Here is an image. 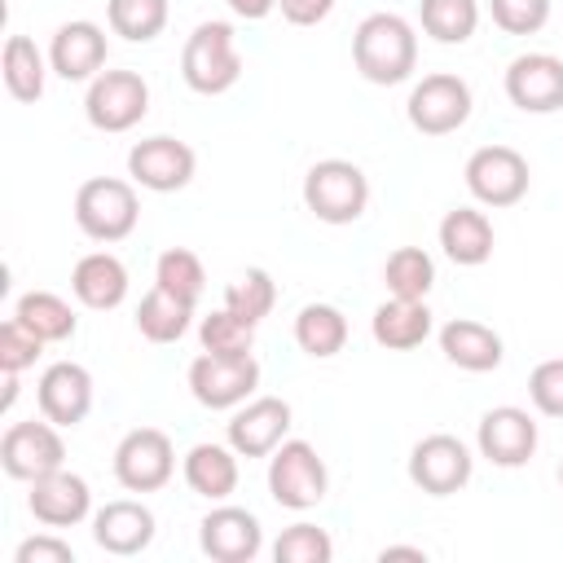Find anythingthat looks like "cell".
Returning a JSON list of instances; mask_svg holds the SVG:
<instances>
[{"instance_id": "3", "label": "cell", "mask_w": 563, "mask_h": 563, "mask_svg": "<svg viewBox=\"0 0 563 563\" xmlns=\"http://www.w3.org/2000/svg\"><path fill=\"white\" fill-rule=\"evenodd\" d=\"M303 207L321 224H352L369 207V180L352 158H321L303 176Z\"/></svg>"}, {"instance_id": "2", "label": "cell", "mask_w": 563, "mask_h": 563, "mask_svg": "<svg viewBox=\"0 0 563 563\" xmlns=\"http://www.w3.org/2000/svg\"><path fill=\"white\" fill-rule=\"evenodd\" d=\"M180 79L202 92V97H220L242 79V53H238V35L229 22H198L180 48Z\"/></svg>"}, {"instance_id": "11", "label": "cell", "mask_w": 563, "mask_h": 563, "mask_svg": "<svg viewBox=\"0 0 563 563\" xmlns=\"http://www.w3.org/2000/svg\"><path fill=\"white\" fill-rule=\"evenodd\" d=\"M466 189L479 207H515L528 185H532V172H528V158L510 145H479L471 158H466Z\"/></svg>"}, {"instance_id": "34", "label": "cell", "mask_w": 563, "mask_h": 563, "mask_svg": "<svg viewBox=\"0 0 563 563\" xmlns=\"http://www.w3.org/2000/svg\"><path fill=\"white\" fill-rule=\"evenodd\" d=\"M154 286H163V290H172L176 299H185V303L198 308V299H202V290H207V268H202V260H198L194 251L167 246V251L158 255V264H154Z\"/></svg>"}, {"instance_id": "8", "label": "cell", "mask_w": 563, "mask_h": 563, "mask_svg": "<svg viewBox=\"0 0 563 563\" xmlns=\"http://www.w3.org/2000/svg\"><path fill=\"white\" fill-rule=\"evenodd\" d=\"M260 387V361L251 352L242 356H216L198 352L189 361V391L202 409H238Z\"/></svg>"}, {"instance_id": "42", "label": "cell", "mask_w": 563, "mask_h": 563, "mask_svg": "<svg viewBox=\"0 0 563 563\" xmlns=\"http://www.w3.org/2000/svg\"><path fill=\"white\" fill-rule=\"evenodd\" d=\"M277 9L290 26H317L334 13V0H277Z\"/></svg>"}, {"instance_id": "19", "label": "cell", "mask_w": 563, "mask_h": 563, "mask_svg": "<svg viewBox=\"0 0 563 563\" xmlns=\"http://www.w3.org/2000/svg\"><path fill=\"white\" fill-rule=\"evenodd\" d=\"M26 510L35 515V523L44 528H75L92 515V488L84 475L75 471H53V475H40L31 479V493H26Z\"/></svg>"}, {"instance_id": "20", "label": "cell", "mask_w": 563, "mask_h": 563, "mask_svg": "<svg viewBox=\"0 0 563 563\" xmlns=\"http://www.w3.org/2000/svg\"><path fill=\"white\" fill-rule=\"evenodd\" d=\"M48 66L66 84H92L106 66V31L88 18L62 22L48 40Z\"/></svg>"}, {"instance_id": "31", "label": "cell", "mask_w": 563, "mask_h": 563, "mask_svg": "<svg viewBox=\"0 0 563 563\" xmlns=\"http://www.w3.org/2000/svg\"><path fill=\"white\" fill-rule=\"evenodd\" d=\"M418 22L435 44H466L479 26V0H418Z\"/></svg>"}, {"instance_id": "14", "label": "cell", "mask_w": 563, "mask_h": 563, "mask_svg": "<svg viewBox=\"0 0 563 563\" xmlns=\"http://www.w3.org/2000/svg\"><path fill=\"white\" fill-rule=\"evenodd\" d=\"M290 400L282 396H251L233 409L229 427H224V440L238 449V457H268L286 431H290Z\"/></svg>"}, {"instance_id": "38", "label": "cell", "mask_w": 563, "mask_h": 563, "mask_svg": "<svg viewBox=\"0 0 563 563\" xmlns=\"http://www.w3.org/2000/svg\"><path fill=\"white\" fill-rule=\"evenodd\" d=\"M40 352H44V339H40L35 330H26L18 317H9V321L0 325V369H4V374L31 369V365L40 361Z\"/></svg>"}, {"instance_id": "18", "label": "cell", "mask_w": 563, "mask_h": 563, "mask_svg": "<svg viewBox=\"0 0 563 563\" xmlns=\"http://www.w3.org/2000/svg\"><path fill=\"white\" fill-rule=\"evenodd\" d=\"M35 405L57 427H79L92 413V374L79 361H53L35 383Z\"/></svg>"}, {"instance_id": "6", "label": "cell", "mask_w": 563, "mask_h": 563, "mask_svg": "<svg viewBox=\"0 0 563 563\" xmlns=\"http://www.w3.org/2000/svg\"><path fill=\"white\" fill-rule=\"evenodd\" d=\"M471 84L462 75H449V70H435V75H422L405 101V114L413 123V132L422 136H449L457 132L466 119H471Z\"/></svg>"}, {"instance_id": "1", "label": "cell", "mask_w": 563, "mask_h": 563, "mask_svg": "<svg viewBox=\"0 0 563 563\" xmlns=\"http://www.w3.org/2000/svg\"><path fill=\"white\" fill-rule=\"evenodd\" d=\"M352 62L365 84H378V88L405 84L418 66V35H413L409 18H400V13L361 18V26L352 31Z\"/></svg>"}, {"instance_id": "10", "label": "cell", "mask_w": 563, "mask_h": 563, "mask_svg": "<svg viewBox=\"0 0 563 563\" xmlns=\"http://www.w3.org/2000/svg\"><path fill=\"white\" fill-rule=\"evenodd\" d=\"M176 475V449L158 427H132L114 444V479L128 493H158Z\"/></svg>"}, {"instance_id": "41", "label": "cell", "mask_w": 563, "mask_h": 563, "mask_svg": "<svg viewBox=\"0 0 563 563\" xmlns=\"http://www.w3.org/2000/svg\"><path fill=\"white\" fill-rule=\"evenodd\" d=\"M53 532H57V528H53ZM53 532L26 537V541L13 550V563H75L70 541H62V537H53Z\"/></svg>"}, {"instance_id": "15", "label": "cell", "mask_w": 563, "mask_h": 563, "mask_svg": "<svg viewBox=\"0 0 563 563\" xmlns=\"http://www.w3.org/2000/svg\"><path fill=\"white\" fill-rule=\"evenodd\" d=\"M475 449L479 457H488L493 466L501 471H515V466H528L532 453H537V422L528 409L519 405H497L479 418V431H475Z\"/></svg>"}, {"instance_id": "4", "label": "cell", "mask_w": 563, "mask_h": 563, "mask_svg": "<svg viewBox=\"0 0 563 563\" xmlns=\"http://www.w3.org/2000/svg\"><path fill=\"white\" fill-rule=\"evenodd\" d=\"M141 220V198L132 180L92 176L75 189V224L92 242H123Z\"/></svg>"}, {"instance_id": "23", "label": "cell", "mask_w": 563, "mask_h": 563, "mask_svg": "<svg viewBox=\"0 0 563 563\" xmlns=\"http://www.w3.org/2000/svg\"><path fill=\"white\" fill-rule=\"evenodd\" d=\"M70 290L84 308L92 312H110L128 299V268L119 255L110 251H88L75 268H70Z\"/></svg>"}, {"instance_id": "40", "label": "cell", "mask_w": 563, "mask_h": 563, "mask_svg": "<svg viewBox=\"0 0 563 563\" xmlns=\"http://www.w3.org/2000/svg\"><path fill=\"white\" fill-rule=\"evenodd\" d=\"M528 396H532L537 413L563 418V356H550L528 374Z\"/></svg>"}, {"instance_id": "16", "label": "cell", "mask_w": 563, "mask_h": 563, "mask_svg": "<svg viewBox=\"0 0 563 563\" xmlns=\"http://www.w3.org/2000/svg\"><path fill=\"white\" fill-rule=\"evenodd\" d=\"M506 97L523 114L563 110V57H554V53H519L506 66Z\"/></svg>"}, {"instance_id": "22", "label": "cell", "mask_w": 563, "mask_h": 563, "mask_svg": "<svg viewBox=\"0 0 563 563\" xmlns=\"http://www.w3.org/2000/svg\"><path fill=\"white\" fill-rule=\"evenodd\" d=\"M440 352L449 365L466 369V374H488L501 365L506 347H501V334L475 317H453L440 325Z\"/></svg>"}, {"instance_id": "39", "label": "cell", "mask_w": 563, "mask_h": 563, "mask_svg": "<svg viewBox=\"0 0 563 563\" xmlns=\"http://www.w3.org/2000/svg\"><path fill=\"white\" fill-rule=\"evenodd\" d=\"M488 13L506 35H537L550 22V0H488Z\"/></svg>"}, {"instance_id": "37", "label": "cell", "mask_w": 563, "mask_h": 563, "mask_svg": "<svg viewBox=\"0 0 563 563\" xmlns=\"http://www.w3.org/2000/svg\"><path fill=\"white\" fill-rule=\"evenodd\" d=\"M273 559L277 563H330L334 559V541L317 523H290L273 541Z\"/></svg>"}, {"instance_id": "36", "label": "cell", "mask_w": 563, "mask_h": 563, "mask_svg": "<svg viewBox=\"0 0 563 563\" xmlns=\"http://www.w3.org/2000/svg\"><path fill=\"white\" fill-rule=\"evenodd\" d=\"M198 339H202V352H216V356H242L255 347V325L242 321L238 312L229 308H216L198 321Z\"/></svg>"}, {"instance_id": "24", "label": "cell", "mask_w": 563, "mask_h": 563, "mask_svg": "<svg viewBox=\"0 0 563 563\" xmlns=\"http://www.w3.org/2000/svg\"><path fill=\"white\" fill-rule=\"evenodd\" d=\"M440 246L453 264L462 268H479L493 260V246H497V233H493V220L479 211V207H453L444 220H440Z\"/></svg>"}, {"instance_id": "25", "label": "cell", "mask_w": 563, "mask_h": 563, "mask_svg": "<svg viewBox=\"0 0 563 563\" xmlns=\"http://www.w3.org/2000/svg\"><path fill=\"white\" fill-rule=\"evenodd\" d=\"M369 334L378 347L387 352H409V347H422L431 339V308L427 299H387L374 308L369 317Z\"/></svg>"}, {"instance_id": "9", "label": "cell", "mask_w": 563, "mask_h": 563, "mask_svg": "<svg viewBox=\"0 0 563 563\" xmlns=\"http://www.w3.org/2000/svg\"><path fill=\"white\" fill-rule=\"evenodd\" d=\"M84 114L97 132H128L150 114V84L136 70H101L84 92Z\"/></svg>"}, {"instance_id": "32", "label": "cell", "mask_w": 563, "mask_h": 563, "mask_svg": "<svg viewBox=\"0 0 563 563\" xmlns=\"http://www.w3.org/2000/svg\"><path fill=\"white\" fill-rule=\"evenodd\" d=\"M383 286L396 299H427V290L435 286V264L422 246H396L383 264Z\"/></svg>"}, {"instance_id": "33", "label": "cell", "mask_w": 563, "mask_h": 563, "mask_svg": "<svg viewBox=\"0 0 563 563\" xmlns=\"http://www.w3.org/2000/svg\"><path fill=\"white\" fill-rule=\"evenodd\" d=\"M167 0H110L106 4V22L114 35H123L128 44H150L163 35L167 26Z\"/></svg>"}, {"instance_id": "35", "label": "cell", "mask_w": 563, "mask_h": 563, "mask_svg": "<svg viewBox=\"0 0 563 563\" xmlns=\"http://www.w3.org/2000/svg\"><path fill=\"white\" fill-rule=\"evenodd\" d=\"M273 303H277V282H273L264 268H246V273H238V277L224 286V308L238 312V317L251 321V325H260V321L273 312Z\"/></svg>"}, {"instance_id": "28", "label": "cell", "mask_w": 563, "mask_h": 563, "mask_svg": "<svg viewBox=\"0 0 563 563\" xmlns=\"http://www.w3.org/2000/svg\"><path fill=\"white\" fill-rule=\"evenodd\" d=\"M295 343L312 361H330L347 343V317L334 303H303L295 317Z\"/></svg>"}, {"instance_id": "27", "label": "cell", "mask_w": 563, "mask_h": 563, "mask_svg": "<svg viewBox=\"0 0 563 563\" xmlns=\"http://www.w3.org/2000/svg\"><path fill=\"white\" fill-rule=\"evenodd\" d=\"M0 70H4V88L13 101L31 106L44 97V79H48V57L35 48V40L26 35H9L4 40V57H0Z\"/></svg>"}, {"instance_id": "44", "label": "cell", "mask_w": 563, "mask_h": 563, "mask_svg": "<svg viewBox=\"0 0 563 563\" xmlns=\"http://www.w3.org/2000/svg\"><path fill=\"white\" fill-rule=\"evenodd\" d=\"M378 559H383V563H387V559H418V563H422L427 550H422V545H383Z\"/></svg>"}, {"instance_id": "43", "label": "cell", "mask_w": 563, "mask_h": 563, "mask_svg": "<svg viewBox=\"0 0 563 563\" xmlns=\"http://www.w3.org/2000/svg\"><path fill=\"white\" fill-rule=\"evenodd\" d=\"M238 18H246V22H260V18H268L273 9H277V0H224Z\"/></svg>"}, {"instance_id": "29", "label": "cell", "mask_w": 563, "mask_h": 563, "mask_svg": "<svg viewBox=\"0 0 563 563\" xmlns=\"http://www.w3.org/2000/svg\"><path fill=\"white\" fill-rule=\"evenodd\" d=\"M13 317H18L26 330H35L44 343H66V339H75V330H79L75 308H70L62 295H53V290H26V295L13 303Z\"/></svg>"}, {"instance_id": "30", "label": "cell", "mask_w": 563, "mask_h": 563, "mask_svg": "<svg viewBox=\"0 0 563 563\" xmlns=\"http://www.w3.org/2000/svg\"><path fill=\"white\" fill-rule=\"evenodd\" d=\"M189 321H194V303L176 299L163 286H150V295L136 303V330L150 343H176V339H185L189 334Z\"/></svg>"}, {"instance_id": "13", "label": "cell", "mask_w": 563, "mask_h": 563, "mask_svg": "<svg viewBox=\"0 0 563 563\" xmlns=\"http://www.w3.org/2000/svg\"><path fill=\"white\" fill-rule=\"evenodd\" d=\"M194 172L198 154L176 136H145L128 150V176L150 194H176L194 180Z\"/></svg>"}, {"instance_id": "7", "label": "cell", "mask_w": 563, "mask_h": 563, "mask_svg": "<svg viewBox=\"0 0 563 563\" xmlns=\"http://www.w3.org/2000/svg\"><path fill=\"white\" fill-rule=\"evenodd\" d=\"M0 466L9 479H40V475H53L66 466V444H62V427L48 422L40 413V422H9L4 435H0Z\"/></svg>"}, {"instance_id": "26", "label": "cell", "mask_w": 563, "mask_h": 563, "mask_svg": "<svg viewBox=\"0 0 563 563\" xmlns=\"http://www.w3.org/2000/svg\"><path fill=\"white\" fill-rule=\"evenodd\" d=\"M180 475H185L189 493H198V497H207V501H224V497H233L238 475H242V471H238V449H233V444H211V440H202V444H194V449L185 453Z\"/></svg>"}, {"instance_id": "12", "label": "cell", "mask_w": 563, "mask_h": 563, "mask_svg": "<svg viewBox=\"0 0 563 563\" xmlns=\"http://www.w3.org/2000/svg\"><path fill=\"white\" fill-rule=\"evenodd\" d=\"M471 471H475L471 449H466L457 435H449V431L422 435V440L409 449V479H413V488H422L427 497H453L457 488L471 484Z\"/></svg>"}, {"instance_id": "17", "label": "cell", "mask_w": 563, "mask_h": 563, "mask_svg": "<svg viewBox=\"0 0 563 563\" xmlns=\"http://www.w3.org/2000/svg\"><path fill=\"white\" fill-rule=\"evenodd\" d=\"M198 545L216 563H251L264 550V528L242 506H216L198 523Z\"/></svg>"}, {"instance_id": "5", "label": "cell", "mask_w": 563, "mask_h": 563, "mask_svg": "<svg viewBox=\"0 0 563 563\" xmlns=\"http://www.w3.org/2000/svg\"><path fill=\"white\" fill-rule=\"evenodd\" d=\"M268 493L286 510H312L330 493V471L308 440H282L268 453Z\"/></svg>"}, {"instance_id": "45", "label": "cell", "mask_w": 563, "mask_h": 563, "mask_svg": "<svg viewBox=\"0 0 563 563\" xmlns=\"http://www.w3.org/2000/svg\"><path fill=\"white\" fill-rule=\"evenodd\" d=\"M559 484H563V462H559Z\"/></svg>"}, {"instance_id": "21", "label": "cell", "mask_w": 563, "mask_h": 563, "mask_svg": "<svg viewBox=\"0 0 563 563\" xmlns=\"http://www.w3.org/2000/svg\"><path fill=\"white\" fill-rule=\"evenodd\" d=\"M154 528H158L154 510L145 501H132V497H114L92 515V541L106 554H119V559H132V554L150 550Z\"/></svg>"}]
</instances>
